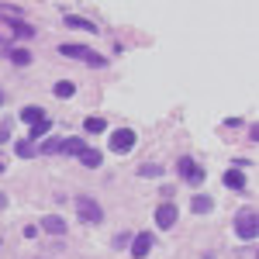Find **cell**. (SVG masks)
<instances>
[{
	"instance_id": "1",
	"label": "cell",
	"mask_w": 259,
	"mask_h": 259,
	"mask_svg": "<svg viewBox=\"0 0 259 259\" xmlns=\"http://www.w3.org/2000/svg\"><path fill=\"white\" fill-rule=\"evenodd\" d=\"M59 52L66 59H80V62H87V66H107V59H104L100 52H94L90 45H73V41H66V45H59Z\"/></svg>"
},
{
	"instance_id": "2",
	"label": "cell",
	"mask_w": 259,
	"mask_h": 259,
	"mask_svg": "<svg viewBox=\"0 0 259 259\" xmlns=\"http://www.w3.org/2000/svg\"><path fill=\"white\" fill-rule=\"evenodd\" d=\"M256 232H259V225H256V211L252 207H242L239 214H235V235L239 239H256Z\"/></svg>"
},
{
	"instance_id": "3",
	"label": "cell",
	"mask_w": 259,
	"mask_h": 259,
	"mask_svg": "<svg viewBox=\"0 0 259 259\" xmlns=\"http://www.w3.org/2000/svg\"><path fill=\"white\" fill-rule=\"evenodd\" d=\"M76 214H80L87 225H100V221H104V207H100L94 197H76Z\"/></svg>"
},
{
	"instance_id": "4",
	"label": "cell",
	"mask_w": 259,
	"mask_h": 259,
	"mask_svg": "<svg viewBox=\"0 0 259 259\" xmlns=\"http://www.w3.org/2000/svg\"><path fill=\"white\" fill-rule=\"evenodd\" d=\"M177 173L183 180H187V183H190V187H200V183H204V169H200L197 162L190 159V156H180V162H177Z\"/></svg>"
},
{
	"instance_id": "5",
	"label": "cell",
	"mask_w": 259,
	"mask_h": 259,
	"mask_svg": "<svg viewBox=\"0 0 259 259\" xmlns=\"http://www.w3.org/2000/svg\"><path fill=\"white\" fill-rule=\"evenodd\" d=\"M135 132H132V128H118V132H114V135H111V149H114V152H118V156H124V152H132V149H135Z\"/></svg>"
},
{
	"instance_id": "6",
	"label": "cell",
	"mask_w": 259,
	"mask_h": 259,
	"mask_svg": "<svg viewBox=\"0 0 259 259\" xmlns=\"http://www.w3.org/2000/svg\"><path fill=\"white\" fill-rule=\"evenodd\" d=\"M177 218H180L177 204H159V207H156V225H159V228H173Z\"/></svg>"
},
{
	"instance_id": "7",
	"label": "cell",
	"mask_w": 259,
	"mask_h": 259,
	"mask_svg": "<svg viewBox=\"0 0 259 259\" xmlns=\"http://www.w3.org/2000/svg\"><path fill=\"white\" fill-rule=\"evenodd\" d=\"M18 118H21V121H28L31 128H41V124H52V121H49V114H45L41 107H35V104H31V107H24V111H21Z\"/></svg>"
},
{
	"instance_id": "8",
	"label": "cell",
	"mask_w": 259,
	"mask_h": 259,
	"mask_svg": "<svg viewBox=\"0 0 259 259\" xmlns=\"http://www.w3.org/2000/svg\"><path fill=\"white\" fill-rule=\"evenodd\" d=\"M152 232H142V235H135V242H132V256L135 259H145L149 252H152Z\"/></svg>"
},
{
	"instance_id": "9",
	"label": "cell",
	"mask_w": 259,
	"mask_h": 259,
	"mask_svg": "<svg viewBox=\"0 0 259 259\" xmlns=\"http://www.w3.org/2000/svg\"><path fill=\"white\" fill-rule=\"evenodd\" d=\"M62 145H66V139H62V135H49V139L38 145V152H45V156H56V152H62Z\"/></svg>"
},
{
	"instance_id": "10",
	"label": "cell",
	"mask_w": 259,
	"mask_h": 259,
	"mask_svg": "<svg viewBox=\"0 0 259 259\" xmlns=\"http://www.w3.org/2000/svg\"><path fill=\"white\" fill-rule=\"evenodd\" d=\"M41 228H45L49 235H66V221H62L59 214H49V218L41 221Z\"/></svg>"
},
{
	"instance_id": "11",
	"label": "cell",
	"mask_w": 259,
	"mask_h": 259,
	"mask_svg": "<svg viewBox=\"0 0 259 259\" xmlns=\"http://www.w3.org/2000/svg\"><path fill=\"white\" fill-rule=\"evenodd\" d=\"M14 24H18V21H11V18H4V14H0V45H7L11 38H18Z\"/></svg>"
},
{
	"instance_id": "12",
	"label": "cell",
	"mask_w": 259,
	"mask_h": 259,
	"mask_svg": "<svg viewBox=\"0 0 259 259\" xmlns=\"http://www.w3.org/2000/svg\"><path fill=\"white\" fill-rule=\"evenodd\" d=\"M66 24H69V28H76V31H97V24H94V21H87V18H80V14H66Z\"/></svg>"
},
{
	"instance_id": "13",
	"label": "cell",
	"mask_w": 259,
	"mask_h": 259,
	"mask_svg": "<svg viewBox=\"0 0 259 259\" xmlns=\"http://www.w3.org/2000/svg\"><path fill=\"white\" fill-rule=\"evenodd\" d=\"M225 187H228V190H242V187H245V177H242V169H239V166L225 173Z\"/></svg>"
},
{
	"instance_id": "14",
	"label": "cell",
	"mask_w": 259,
	"mask_h": 259,
	"mask_svg": "<svg viewBox=\"0 0 259 259\" xmlns=\"http://www.w3.org/2000/svg\"><path fill=\"white\" fill-rule=\"evenodd\" d=\"M211 207H214V200H211V197H204V194H197V197L190 200V211H194V214H207Z\"/></svg>"
},
{
	"instance_id": "15",
	"label": "cell",
	"mask_w": 259,
	"mask_h": 259,
	"mask_svg": "<svg viewBox=\"0 0 259 259\" xmlns=\"http://www.w3.org/2000/svg\"><path fill=\"white\" fill-rule=\"evenodd\" d=\"M52 94H56L59 100H69L73 94H76V87H73V80H59L56 87H52Z\"/></svg>"
},
{
	"instance_id": "16",
	"label": "cell",
	"mask_w": 259,
	"mask_h": 259,
	"mask_svg": "<svg viewBox=\"0 0 259 259\" xmlns=\"http://www.w3.org/2000/svg\"><path fill=\"white\" fill-rule=\"evenodd\" d=\"M14 152H18L21 159H31V156H38V145H35V142H28V139H21L18 145H14Z\"/></svg>"
},
{
	"instance_id": "17",
	"label": "cell",
	"mask_w": 259,
	"mask_h": 259,
	"mask_svg": "<svg viewBox=\"0 0 259 259\" xmlns=\"http://www.w3.org/2000/svg\"><path fill=\"white\" fill-rule=\"evenodd\" d=\"M7 59L14 62V66H28V62H31V52H28V49H11Z\"/></svg>"
},
{
	"instance_id": "18",
	"label": "cell",
	"mask_w": 259,
	"mask_h": 259,
	"mask_svg": "<svg viewBox=\"0 0 259 259\" xmlns=\"http://www.w3.org/2000/svg\"><path fill=\"white\" fill-rule=\"evenodd\" d=\"M83 149H87L83 139H66V145H62V152H69V156H80Z\"/></svg>"
},
{
	"instance_id": "19",
	"label": "cell",
	"mask_w": 259,
	"mask_h": 259,
	"mask_svg": "<svg viewBox=\"0 0 259 259\" xmlns=\"http://www.w3.org/2000/svg\"><path fill=\"white\" fill-rule=\"evenodd\" d=\"M83 128H87L90 135H100V132L107 128V121H104V118H87V121H83Z\"/></svg>"
},
{
	"instance_id": "20",
	"label": "cell",
	"mask_w": 259,
	"mask_h": 259,
	"mask_svg": "<svg viewBox=\"0 0 259 259\" xmlns=\"http://www.w3.org/2000/svg\"><path fill=\"white\" fill-rule=\"evenodd\" d=\"M80 159H83V166H90V169H94V166H100V152H97V149H83Z\"/></svg>"
},
{
	"instance_id": "21",
	"label": "cell",
	"mask_w": 259,
	"mask_h": 259,
	"mask_svg": "<svg viewBox=\"0 0 259 259\" xmlns=\"http://www.w3.org/2000/svg\"><path fill=\"white\" fill-rule=\"evenodd\" d=\"M14 31H18V38H35V28H31V24H24V21L14 24Z\"/></svg>"
},
{
	"instance_id": "22",
	"label": "cell",
	"mask_w": 259,
	"mask_h": 259,
	"mask_svg": "<svg viewBox=\"0 0 259 259\" xmlns=\"http://www.w3.org/2000/svg\"><path fill=\"white\" fill-rule=\"evenodd\" d=\"M159 173H162V169H159V166H152V162H145V166H142V169H139V177H145V180L159 177Z\"/></svg>"
},
{
	"instance_id": "23",
	"label": "cell",
	"mask_w": 259,
	"mask_h": 259,
	"mask_svg": "<svg viewBox=\"0 0 259 259\" xmlns=\"http://www.w3.org/2000/svg\"><path fill=\"white\" fill-rule=\"evenodd\" d=\"M7 139H11V118L0 121V142H7Z\"/></svg>"
},
{
	"instance_id": "24",
	"label": "cell",
	"mask_w": 259,
	"mask_h": 259,
	"mask_svg": "<svg viewBox=\"0 0 259 259\" xmlns=\"http://www.w3.org/2000/svg\"><path fill=\"white\" fill-rule=\"evenodd\" d=\"M0 207H7V194H0Z\"/></svg>"
},
{
	"instance_id": "25",
	"label": "cell",
	"mask_w": 259,
	"mask_h": 259,
	"mask_svg": "<svg viewBox=\"0 0 259 259\" xmlns=\"http://www.w3.org/2000/svg\"><path fill=\"white\" fill-rule=\"evenodd\" d=\"M4 169H7V166H4V159H0V173H4Z\"/></svg>"
},
{
	"instance_id": "26",
	"label": "cell",
	"mask_w": 259,
	"mask_h": 259,
	"mask_svg": "<svg viewBox=\"0 0 259 259\" xmlns=\"http://www.w3.org/2000/svg\"><path fill=\"white\" fill-rule=\"evenodd\" d=\"M0 104H4V94H0Z\"/></svg>"
}]
</instances>
